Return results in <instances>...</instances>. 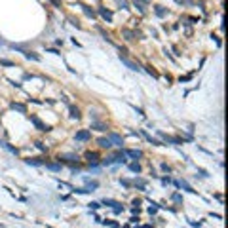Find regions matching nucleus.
I'll return each mask as SVG.
<instances>
[{"label": "nucleus", "instance_id": "f257e3e1", "mask_svg": "<svg viewBox=\"0 0 228 228\" xmlns=\"http://www.w3.org/2000/svg\"><path fill=\"white\" fill-rule=\"evenodd\" d=\"M99 15L103 19H105L107 23H112V19H114V15H112V12L108 8H105V6H99Z\"/></svg>", "mask_w": 228, "mask_h": 228}, {"label": "nucleus", "instance_id": "f03ea898", "mask_svg": "<svg viewBox=\"0 0 228 228\" xmlns=\"http://www.w3.org/2000/svg\"><path fill=\"white\" fill-rule=\"evenodd\" d=\"M120 61H122V63H124V65H126V67H127V69H129V70H137V72H139V70H141V67H139L137 63H133V61H129V59H127V57H126V55H122V53H120Z\"/></svg>", "mask_w": 228, "mask_h": 228}, {"label": "nucleus", "instance_id": "7ed1b4c3", "mask_svg": "<svg viewBox=\"0 0 228 228\" xmlns=\"http://www.w3.org/2000/svg\"><path fill=\"white\" fill-rule=\"evenodd\" d=\"M90 139H91V131H90V129H82V131L76 133V141L86 143V141H90Z\"/></svg>", "mask_w": 228, "mask_h": 228}, {"label": "nucleus", "instance_id": "20e7f679", "mask_svg": "<svg viewBox=\"0 0 228 228\" xmlns=\"http://www.w3.org/2000/svg\"><path fill=\"white\" fill-rule=\"evenodd\" d=\"M108 141L112 144H116V147H122L124 144V139H122V135H118V133H110V135H108Z\"/></svg>", "mask_w": 228, "mask_h": 228}, {"label": "nucleus", "instance_id": "39448f33", "mask_svg": "<svg viewBox=\"0 0 228 228\" xmlns=\"http://www.w3.org/2000/svg\"><path fill=\"white\" fill-rule=\"evenodd\" d=\"M30 122H33L34 126L40 129V131H50V126H46V124H42V122H40V120H38L36 116H30Z\"/></svg>", "mask_w": 228, "mask_h": 228}, {"label": "nucleus", "instance_id": "423d86ee", "mask_svg": "<svg viewBox=\"0 0 228 228\" xmlns=\"http://www.w3.org/2000/svg\"><path fill=\"white\" fill-rule=\"evenodd\" d=\"M126 154H127L129 158H133V160H137V158H141V156H143V152H141L139 148H133V150H126Z\"/></svg>", "mask_w": 228, "mask_h": 228}, {"label": "nucleus", "instance_id": "0eeeda50", "mask_svg": "<svg viewBox=\"0 0 228 228\" xmlns=\"http://www.w3.org/2000/svg\"><path fill=\"white\" fill-rule=\"evenodd\" d=\"M97 144H99V147L101 148H110L112 147V143L110 141H108V137L105 139V137H101V139H97Z\"/></svg>", "mask_w": 228, "mask_h": 228}, {"label": "nucleus", "instance_id": "6e6552de", "mask_svg": "<svg viewBox=\"0 0 228 228\" xmlns=\"http://www.w3.org/2000/svg\"><path fill=\"white\" fill-rule=\"evenodd\" d=\"M10 107H12L13 110H19V112H23V114L27 112V107H25V105H21V103H12Z\"/></svg>", "mask_w": 228, "mask_h": 228}, {"label": "nucleus", "instance_id": "1a4fd4ad", "mask_svg": "<svg viewBox=\"0 0 228 228\" xmlns=\"http://www.w3.org/2000/svg\"><path fill=\"white\" fill-rule=\"evenodd\" d=\"M179 186H183V188H184V190H188L190 194H196V190H194L188 183H186V181H179Z\"/></svg>", "mask_w": 228, "mask_h": 228}, {"label": "nucleus", "instance_id": "9d476101", "mask_svg": "<svg viewBox=\"0 0 228 228\" xmlns=\"http://www.w3.org/2000/svg\"><path fill=\"white\" fill-rule=\"evenodd\" d=\"M82 10H84V13L87 15V17H91V19L95 17V12H93V10H91L90 6H86V4H82Z\"/></svg>", "mask_w": 228, "mask_h": 228}, {"label": "nucleus", "instance_id": "9b49d317", "mask_svg": "<svg viewBox=\"0 0 228 228\" xmlns=\"http://www.w3.org/2000/svg\"><path fill=\"white\" fill-rule=\"evenodd\" d=\"M154 12H156V15H158V17H164V15L167 13V10H165L164 6H154Z\"/></svg>", "mask_w": 228, "mask_h": 228}, {"label": "nucleus", "instance_id": "f8f14e48", "mask_svg": "<svg viewBox=\"0 0 228 228\" xmlns=\"http://www.w3.org/2000/svg\"><path fill=\"white\" fill-rule=\"evenodd\" d=\"M91 129H97V131H107V126H105V124H101V122H95V124H91Z\"/></svg>", "mask_w": 228, "mask_h": 228}, {"label": "nucleus", "instance_id": "ddd939ff", "mask_svg": "<svg viewBox=\"0 0 228 228\" xmlns=\"http://www.w3.org/2000/svg\"><path fill=\"white\" fill-rule=\"evenodd\" d=\"M27 59H33V61H40V55H36L34 51H23Z\"/></svg>", "mask_w": 228, "mask_h": 228}, {"label": "nucleus", "instance_id": "4468645a", "mask_svg": "<svg viewBox=\"0 0 228 228\" xmlns=\"http://www.w3.org/2000/svg\"><path fill=\"white\" fill-rule=\"evenodd\" d=\"M59 160H69V162H74V160H78V156H76V154H61Z\"/></svg>", "mask_w": 228, "mask_h": 228}, {"label": "nucleus", "instance_id": "2eb2a0df", "mask_svg": "<svg viewBox=\"0 0 228 228\" xmlns=\"http://www.w3.org/2000/svg\"><path fill=\"white\" fill-rule=\"evenodd\" d=\"M25 162H27L29 165H42V164H44L42 160H38V158H27Z\"/></svg>", "mask_w": 228, "mask_h": 228}, {"label": "nucleus", "instance_id": "dca6fc26", "mask_svg": "<svg viewBox=\"0 0 228 228\" xmlns=\"http://www.w3.org/2000/svg\"><path fill=\"white\" fill-rule=\"evenodd\" d=\"M86 183H87V190H91V192L95 188H99V183H97V181H86Z\"/></svg>", "mask_w": 228, "mask_h": 228}, {"label": "nucleus", "instance_id": "f3484780", "mask_svg": "<svg viewBox=\"0 0 228 228\" xmlns=\"http://www.w3.org/2000/svg\"><path fill=\"white\" fill-rule=\"evenodd\" d=\"M135 186H139V190H144L147 188V181L144 179H135Z\"/></svg>", "mask_w": 228, "mask_h": 228}, {"label": "nucleus", "instance_id": "a211bd4d", "mask_svg": "<svg viewBox=\"0 0 228 228\" xmlns=\"http://www.w3.org/2000/svg\"><path fill=\"white\" fill-rule=\"evenodd\" d=\"M129 169H131L133 173H141V165H139V162H133V164H129Z\"/></svg>", "mask_w": 228, "mask_h": 228}, {"label": "nucleus", "instance_id": "6ab92c4d", "mask_svg": "<svg viewBox=\"0 0 228 228\" xmlns=\"http://www.w3.org/2000/svg\"><path fill=\"white\" fill-rule=\"evenodd\" d=\"M103 204H105V205H108V207H112V209H114V207H116V205H120V204H118V201L116 200H103Z\"/></svg>", "mask_w": 228, "mask_h": 228}, {"label": "nucleus", "instance_id": "aec40b11", "mask_svg": "<svg viewBox=\"0 0 228 228\" xmlns=\"http://www.w3.org/2000/svg\"><path fill=\"white\" fill-rule=\"evenodd\" d=\"M70 116H72V118H76V120H80V116H82V114H80V110H78V108L70 107Z\"/></svg>", "mask_w": 228, "mask_h": 228}, {"label": "nucleus", "instance_id": "412c9836", "mask_svg": "<svg viewBox=\"0 0 228 228\" xmlns=\"http://www.w3.org/2000/svg\"><path fill=\"white\" fill-rule=\"evenodd\" d=\"M46 167L51 171H61V164H46Z\"/></svg>", "mask_w": 228, "mask_h": 228}, {"label": "nucleus", "instance_id": "4be33fe9", "mask_svg": "<svg viewBox=\"0 0 228 228\" xmlns=\"http://www.w3.org/2000/svg\"><path fill=\"white\" fill-rule=\"evenodd\" d=\"M116 2H118V6H120L122 10H129V2H127V0H116Z\"/></svg>", "mask_w": 228, "mask_h": 228}, {"label": "nucleus", "instance_id": "5701e85b", "mask_svg": "<svg viewBox=\"0 0 228 228\" xmlns=\"http://www.w3.org/2000/svg\"><path fill=\"white\" fill-rule=\"evenodd\" d=\"M86 156H87V160H90V164H95L97 162V154L95 152H87Z\"/></svg>", "mask_w": 228, "mask_h": 228}, {"label": "nucleus", "instance_id": "b1692460", "mask_svg": "<svg viewBox=\"0 0 228 228\" xmlns=\"http://www.w3.org/2000/svg\"><path fill=\"white\" fill-rule=\"evenodd\" d=\"M133 4H135V6L139 8V12H141V13H147V8H144V4H141V2H135V0H133Z\"/></svg>", "mask_w": 228, "mask_h": 228}, {"label": "nucleus", "instance_id": "393cba45", "mask_svg": "<svg viewBox=\"0 0 228 228\" xmlns=\"http://www.w3.org/2000/svg\"><path fill=\"white\" fill-rule=\"evenodd\" d=\"M124 36H126V40H133V38H135V34H133L131 30H124Z\"/></svg>", "mask_w": 228, "mask_h": 228}, {"label": "nucleus", "instance_id": "a878e982", "mask_svg": "<svg viewBox=\"0 0 228 228\" xmlns=\"http://www.w3.org/2000/svg\"><path fill=\"white\" fill-rule=\"evenodd\" d=\"M101 222H103V224H107V226H112V228H118V222H112V221H108V219H107V221H101Z\"/></svg>", "mask_w": 228, "mask_h": 228}, {"label": "nucleus", "instance_id": "bb28decb", "mask_svg": "<svg viewBox=\"0 0 228 228\" xmlns=\"http://www.w3.org/2000/svg\"><path fill=\"white\" fill-rule=\"evenodd\" d=\"M156 211H158V204H152V207H148V213L150 215H154Z\"/></svg>", "mask_w": 228, "mask_h": 228}, {"label": "nucleus", "instance_id": "cd10ccee", "mask_svg": "<svg viewBox=\"0 0 228 228\" xmlns=\"http://www.w3.org/2000/svg\"><path fill=\"white\" fill-rule=\"evenodd\" d=\"M0 65H4V67H13L12 61H8V59H0Z\"/></svg>", "mask_w": 228, "mask_h": 228}, {"label": "nucleus", "instance_id": "c85d7f7f", "mask_svg": "<svg viewBox=\"0 0 228 228\" xmlns=\"http://www.w3.org/2000/svg\"><path fill=\"white\" fill-rule=\"evenodd\" d=\"M171 200H173V201H183V198H181V194H179V192H175L173 196H171Z\"/></svg>", "mask_w": 228, "mask_h": 228}, {"label": "nucleus", "instance_id": "c756f323", "mask_svg": "<svg viewBox=\"0 0 228 228\" xmlns=\"http://www.w3.org/2000/svg\"><path fill=\"white\" fill-rule=\"evenodd\" d=\"M87 205H90V209H99V204H97V201H91V204H87Z\"/></svg>", "mask_w": 228, "mask_h": 228}, {"label": "nucleus", "instance_id": "7c9ffc66", "mask_svg": "<svg viewBox=\"0 0 228 228\" xmlns=\"http://www.w3.org/2000/svg\"><path fill=\"white\" fill-rule=\"evenodd\" d=\"M120 183H122L124 186H127V188H129V186H131V183H129V181H127V179H120Z\"/></svg>", "mask_w": 228, "mask_h": 228}, {"label": "nucleus", "instance_id": "2f4dec72", "mask_svg": "<svg viewBox=\"0 0 228 228\" xmlns=\"http://www.w3.org/2000/svg\"><path fill=\"white\" fill-rule=\"evenodd\" d=\"M162 169H164V171H167V173H169V171H171V167H169L167 164H162Z\"/></svg>", "mask_w": 228, "mask_h": 228}, {"label": "nucleus", "instance_id": "473e14b6", "mask_svg": "<svg viewBox=\"0 0 228 228\" xmlns=\"http://www.w3.org/2000/svg\"><path fill=\"white\" fill-rule=\"evenodd\" d=\"M135 2H141V4H148L150 0H135Z\"/></svg>", "mask_w": 228, "mask_h": 228}, {"label": "nucleus", "instance_id": "72a5a7b5", "mask_svg": "<svg viewBox=\"0 0 228 228\" xmlns=\"http://www.w3.org/2000/svg\"><path fill=\"white\" fill-rule=\"evenodd\" d=\"M139 228H152V226H139Z\"/></svg>", "mask_w": 228, "mask_h": 228}, {"label": "nucleus", "instance_id": "f704fd0d", "mask_svg": "<svg viewBox=\"0 0 228 228\" xmlns=\"http://www.w3.org/2000/svg\"><path fill=\"white\" fill-rule=\"evenodd\" d=\"M0 144H4V143H0Z\"/></svg>", "mask_w": 228, "mask_h": 228}]
</instances>
